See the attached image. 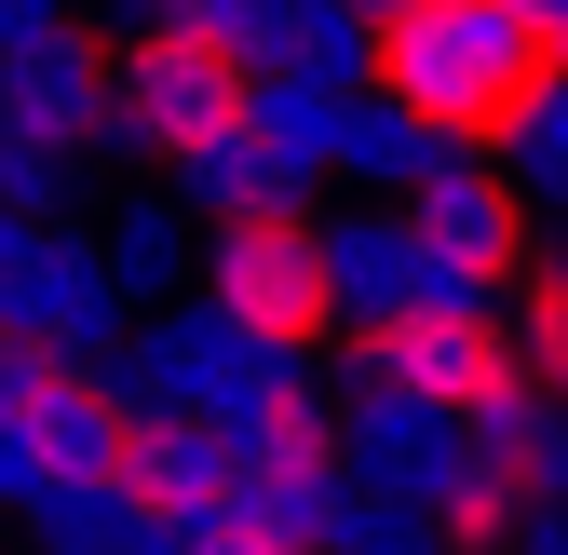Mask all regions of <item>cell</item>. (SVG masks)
I'll return each instance as SVG.
<instances>
[{
	"label": "cell",
	"mask_w": 568,
	"mask_h": 555,
	"mask_svg": "<svg viewBox=\"0 0 568 555\" xmlns=\"http://www.w3.org/2000/svg\"><path fill=\"white\" fill-rule=\"evenodd\" d=\"M366 380H393V393H419V406H447V421H487V406L541 393L528 353H515V325H501V312H460V299H419V312L366 325Z\"/></svg>",
	"instance_id": "5"
},
{
	"label": "cell",
	"mask_w": 568,
	"mask_h": 555,
	"mask_svg": "<svg viewBox=\"0 0 568 555\" xmlns=\"http://www.w3.org/2000/svg\"><path fill=\"white\" fill-rule=\"evenodd\" d=\"M14 135L28 150H82V135H122V54L82 41V28H54L41 54H14Z\"/></svg>",
	"instance_id": "6"
},
{
	"label": "cell",
	"mask_w": 568,
	"mask_h": 555,
	"mask_svg": "<svg viewBox=\"0 0 568 555\" xmlns=\"http://www.w3.org/2000/svg\"><path fill=\"white\" fill-rule=\"evenodd\" d=\"M515 190H541V203H568V82L528 109V135H515Z\"/></svg>",
	"instance_id": "16"
},
{
	"label": "cell",
	"mask_w": 568,
	"mask_h": 555,
	"mask_svg": "<svg viewBox=\"0 0 568 555\" xmlns=\"http://www.w3.org/2000/svg\"><path fill=\"white\" fill-rule=\"evenodd\" d=\"M541 14H555V28H568V0H541Z\"/></svg>",
	"instance_id": "20"
},
{
	"label": "cell",
	"mask_w": 568,
	"mask_h": 555,
	"mask_svg": "<svg viewBox=\"0 0 568 555\" xmlns=\"http://www.w3.org/2000/svg\"><path fill=\"white\" fill-rule=\"evenodd\" d=\"M257 122V68L231 41H203V28H163L150 41H122V150H150V163H203L217 135Z\"/></svg>",
	"instance_id": "3"
},
{
	"label": "cell",
	"mask_w": 568,
	"mask_h": 555,
	"mask_svg": "<svg viewBox=\"0 0 568 555\" xmlns=\"http://www.w3.org/2000/svg\"><path fill=\"white\" fill-rule=\"evenodd\" d=\"M109 271H122V299L203 285V258H190V231H176V203H122V218H109Z\"/></svg>",
	"instance_id": "13"
},
{
	"label": "cell",
	"mask_w": 568,
	"mask_h": 555,
	"mask_svg": "<svg viewBox=\"0 0 568 555\" xmlns=\"http://www.w3.org/2000/svg\"><path fill=\"white\" fill-rule=\"evenodd\" d=\"M352 176H379V190H419V176H447V135L419 122L406 95L366 82V109H352Z\"/></svg>",
	"instance_id": "12"
},
{
	"label": "cell",
	"mask_w": 568,
	"mask_h": 555,
	"mask_svg": "<svg viewBox=\"0 0 568 555\" xmlns=\"http://www.w3.org/2000/svg\"><path fill=\"white\" fill-rule=\"evenodd\" d=\"M14 434L41 447L54 488H109V474H122V434H135V393H122L109 366H54V380L28 393V421H14Z\"/></svg>",
	"instance_id": "7"
},
{
	"label": "cell",
	"mask_w": 568,
	"mask_h": 555,
	"mask_svg": "<svg viewBox=\"0 0 568 555\" xmlns=\"http://www.w3.org/2000/svg\"><path fill=\"white\" fill-rule=\"evenodd\" d=\"M150 14H163V28H203V41H217V28L244 14V0H150Z\"/></svg>",
	"instance_id": "18"
},
{
	"label": "cell",
	"mask_w": 568,
	"mask_h": 555,
	"mask_svg": "<svg viewBox=\"0 0 568 555\" xmlns=\"http://www.w3.org/2000/svg\"><path fill=\"white\" fill-rule=\"evenodd\" d=\"M14 528H28L41 555H135V542H150V515H135L122 488H41Z\"/></svg>",
	"instance_id": "11"
},
{
	"label": "cell",
	"mask_w": 568,
	"mask_h": 555,
	"mask_svg": "<svg viewBox=\"0 0 568 555\" xmlns=\"http://www.w3.org/2000/svg\"><path fill=\"white\" fill-rule=\"evenodd\" d=\"M325 258H338L352 325H393V312L434 299V258H419V231H406V218H325Z\"/></svg>",
	"instance_id": "9"
},
{
	"label": "cell",
	"mask_w": 568,
	"mask_h": 555,
	"mask_svg": "<svg viewBox=\"0 0 568 555\" xmlns=\"http://www.w3.org/2000/svg\"><path fill=\"white\" fill-rule=\"evenodd\" d=\"M176 203H190V218H271V203H312V190L284 176V163L257 150V122H244V135H217L203 163H176Z\"/></svg>",
	"instance_id": "10"
},
{
	"label": "cell",
	"mask_w": 568,
	"mask_h": 555,
	"mask_svg": "<svg viewBox=\"0 0 568 555\" xmlns=\"http://www.w3.org/2000/svg\"><path fill=\"white\" fill-rule=\"evenodd\" d=\"M555 82H568V28L541 0H419L379 28V95H406L447 150H515Z\"/></svg>",
	"instance_id": "1"
},
{
	"label": "cell",
	"mask_w": 568,
	"mask_h": 555,
	"mask_svg": "<svg viewBox=\"0 0 568 555\" xmlns=\"http://www.w3.org/2000/svg\"><path fill=\"white\" fill-rule=\"evenodd\" d=\"M203 312H217L231 339H257V353L312 366L325 339L352 325L338 258H325V218H312V203H271V218H217V244H203Z\"/></svg>",
	"instance_id": "2"
},
{
	"label": "cell",
	"mask_w": 568,
	"mask_h": 555,
	"mask_svg": "<svg viewBox=\"0 0 568 555\" xmlns=\"http://www.w3.org/2000/svg\"><path fill=\"white\" fill-rule=\"evenodd\" d=\"M41 488H54V474H41V447H28V434H14V421H0V515H28V502H41Z\"/></svg>",
	"instance_id": "17"
},
{
	"label": "cell",
	"mask_w": 568,
	"mask_h": 555,
	"mask_svg": "<svg viewBox=\"0 0 568 555\" xmlns=\"http://www.w3.org/2000/svg\"><path fill=\"white\" fill-rule=\"evenodd\" d=\"M325 555H447V528H434V502H393V488H366V474H352Z\"/></svg>",
	"instance_id": "14"
},
{
	"label": "cell",
	"mask_w": 568,
	"mask_h": 555,
	"mask_svg": "<svg viewBox=\"0 0 568 555\" xmlns=\"http://www.w3.org/2000/svg\"><path fill=\"white\" fill-rule=\"evenodd\" d=\"M352 14H366V28H393V14H419V0H352Z\"/></svg>",
	"instance_id": "19"
},
{
	"label": "cell",
	"mask_w": 568,
	"mask_h": 555,
	"mask_svg": "<svg viewBox=\"0 0 568 555\" xmlns=\"http://www.w3.org/2000/svg\"><path fill=\"white\" fill-rule=\"evenodd\" d=\"M515 353H528V380L568 406V271H541V285H528V312H515Z\"/></svg>",
	"instance_id": "15"
},
{
	"label": "cell",
	"mask_w": 568,
	"mask_h": 555,
	"mask_svg": "<svg viewBox=\"0 0 568 555\" xmlns=\"http://www.w3.org/2000/svg\"><path fill=\"white\" fill-rule=\"evenodd\" d=\"M0 555H14V542H0Z\"/></svg>",
	"instance_id": "21"
},
{
	"label": "cell",
	"mask_w": 568,
	"mask_h": 555,
	"mask_svg": "<svg viewBox=\"0 0 568 555\" xmlns=\"http://www.w3.org/2000/svg\"><path fill=\"white\" fill-rule=\"evenodd\" d=\"M406 231H419V258H434V299H460V312H501V285H528V258H541L515 163H447V176H419V190H406Z\"/></svg>",
	"instance_id": "4"
},
{
	"label": "cell",
	"mask_w": 568,
	"mask_h": 555,
	"mask_svg": "<svg viewBox=\"0 0 568 555\" xmlns=\"http://www.w3.org/2000/svg\"><path fill=\"white\" fill-rule=\"evenodd\" d=\"M352 109H366V82H325V68H257V150L284 176H352Z\"/></svg>",
	"instance_id": "8"
}]
</instances>
